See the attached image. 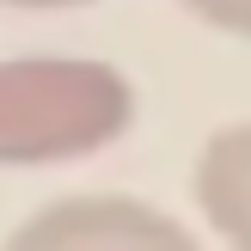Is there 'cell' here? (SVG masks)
I'll list each match as a JSON object with an SVG mask.
<instances>
[{"mask_svg":"<svg viewBox=\"0 0 251 251\" xmlns=\"http://www.w3.org/2000/svg\"><path fill=\"white\" fill-rule=\"evenodd\" d=\"M6 12H80V6H92V0H0Z\"/></svg>","mask_w":251,"mask_h":251,"instance_id":"cell-5","label":"cell"},{"mask_svg":"<svg viewBox=\"0 0 251 251\" xmlns=\"http://www.w3.org/2000/svg\"><path fill=\"white\" fill-rule=\"evenodd\" d=\"M178 6L190 12L196 25H208V31L251 43V0H178Z\"/></svg>","mask_w":251,"mask_h":251,"instance_id":"cell-4","label":"cell"},{"mask_svg":"<svg viewBox=\"0 0 251 251\" xmlns=\"http://www.w3.org/2000/svg\"><path fill=\"white\" fill-rule=\"evenodd\" d=\"M0 251H202V239L141 196H61L19 221Z\"/></svg>","mask_w":251,"mask_h":251,"instance_id":"cell-2","label":"cell"},{"mask_svg":"<svg viewBox=\"0 0 251 251\" xmlns=\"http://www.w3.org/2000/svg\"><path fill=\"white\" fill-rule=\"evenodd\" d=\"M141 117L135 80L98 55H0V172L74 166Z\"/></svg>","mask_w":251,"mask_h":251,"instance_id":"cell-1","label":"cell"},{"mask_svg":"<svg viewBox=\"0 0 251 251\" xmlns=\"http://www.w3.org/2000/svg\"><path fill=\"white\" fill-rule=\"evenodd\" d=\"M190 196L227 251H251V123H227L202 141Z\"/></svg>","mask_w":251,"mask_h":251,"instance_id":"cell-3","label":"cell"}]
</instances>
